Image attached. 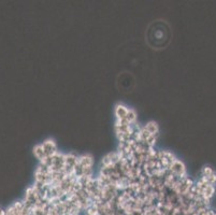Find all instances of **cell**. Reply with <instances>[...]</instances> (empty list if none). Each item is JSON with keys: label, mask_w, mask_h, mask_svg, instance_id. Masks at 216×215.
<instances>
[{"label": "cell", "mask_w": 216, "mask_h": 215, "mask_svg": "<svg viewBox=\"0 0 216 215\" xmlns=\"http://www.w3.org/2000/svg\"><path fill=\"white\" fill-rule=\"evenodd\" d=\"M169 172L177 179H183L187 176V169H186L185 164L179 158H177L175 161L171 165V167L169 168Z\"/></svg>", "instance_id": "1"}, {"label": "cell", "mask_w": 216, "mask_h": 215, "mask_svg": "<svg viewBox=\"0 0 216 215\" xmlns=\"http://www.w3.org/2000/svg\"><path fill=\"white\" fill-rule=\"evenodd\" d=\"M42 146H43V150L45 152V155L47 157L52 156L54 154H56L58 151V145L57 143L55 142V140L52 139V138H49V139L44 140L42 142Z\"/></svg>", "instance_id": "2"}, {"label": "cell", "mask_w": 216, "mask_h": 215, "mask_svg": "<svg viewBox=\"0 0 216 215\" xmlns=\"http://www.w3.org/2000/svg\"><path fill=\"white\" fill-rule=\"evenodd\" d=\"M130 108H128L127 105H125L124 103H117L114 108V115L115 120H125L128 114Z\"/></svg>", "instance_id": "3"}, {"label": "cell", "mask_w": 216, "mask_h": 215, "mask_svg": "<svg viewBox=\"0 0 216 215\" xmlns=\"http://www.w3.org/2000/svg\"><path fill=\"white\" fill-rule=\"evenodd\" d=\"M143 128L150 134H152V136H158L159 134V126L154 121H150L148 123H146L145 125L143 126Z\"/></svg>", "instance_id": "4"}, {"label": "cell", "mask_w": 216, "mask_h": 215, "mask_svg": "<svg viewBox=\"0 0 216 215\" xmlns=\"http://www.w3.org/2000/svg\"><path fill=\"white\" fill-rule=\"evenodd\" d=\"M33 155L35 157L39 160V162H41L42 160H44L46 158V155H45V152L43 150V146H42V143H38L35 145L33 148Z\"/></svg>", "instance_id": "5"}, {"label": "cell", "mask_w": 216, "mask_h": 215, "mask_svg": "<svg viewBox=\"0 0 216 215\" xmlns=\"http://www.w3.org/2000/svg\"><path fill=\"white\" fill-rule=\"evenodd\" d=\"M213 172H214V170L212 169L211 167L204 166L202 168V171H201V175H202V176H209V175H211Z\"/></svg>", "instance_id": "6"}]
</instances>
